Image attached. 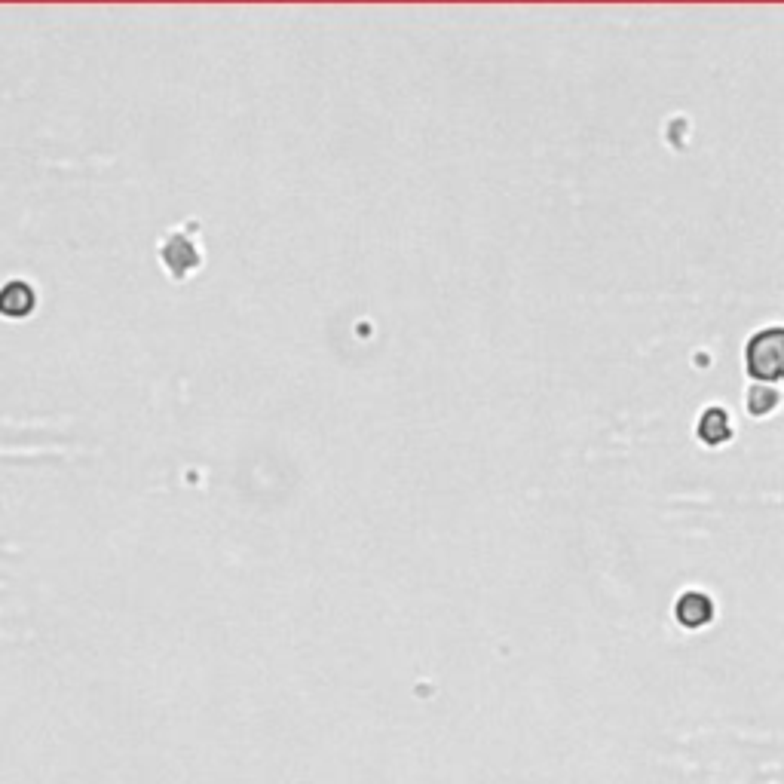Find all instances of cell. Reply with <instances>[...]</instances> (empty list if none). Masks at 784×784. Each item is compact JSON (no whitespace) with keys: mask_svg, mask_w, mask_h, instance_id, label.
<instances>
[{"mask_svg":"<svg viewBox=\"0 0 784 784\" xmlns=\"http://www.w3.org/2000/svg\"><path fill=\"white\" fill-rule=\"evenodd\" d=\"M748 371L754 380H778L784 377V328H766L748 343Z\"/></svg>","mask_w":784,"mask_h":784,"instance_id":"1","label":"cell"},{"mask_svg":"<svg viewBox=\"0 0 784 784\" xmlns=\"http://www.w3.org/2000/svg\"><path fill=\"white\" fill-rule=\"evenodd\" d=\"M711 616H714V604L702 592H686L677 601V622L686 628H702L705 622H711Z\"/></svg>","mask_w":784,"mask_h":784,"instance_id":"2","label":"cell"},{"mask_svg":"<svg viewBox=\"0 0 784 784\" xmlns=\"http://www.w3.org/2000/svg\"><path fill=\"white\" fill-rule=\"evenodd\" d=\"M729 435H732L729 414L723 408H708L699 420V438L705 441V445H723Z\"/></svg>","mask_w":784,"mask_h":784,"instance_id":"3","label":"cell"},{"mask_svg":"<svg viewBox=\"0 0 784 784\" xmlns=\"http://www.w3.org/2000/svg\"><path fill=\"white\" fill-rule=\"evenodd\" d=\"M775 405H778V392L769 386H754L748 392V411L754 417H766L769 411H775Z\"/></svg>","mask_w":784,"mask_h":784,"instance_id":"4","label":"cell"}]
</instances>
